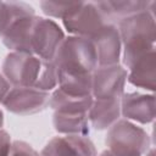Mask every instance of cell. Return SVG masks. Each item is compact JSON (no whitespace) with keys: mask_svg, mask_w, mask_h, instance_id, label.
Wrapping results in <instances>:
<instances>
[{"mask_svg":"<svg viewBox=\"0 0 156 156\" xmlns=\"http://www.w3.org/2000/svg\"><path fill=\"white\" fill-rule=\"evenodd\" d=\"M51 62L57 72L66 73H93L98 67L91 41L76 35H68L63 39Z\"/></svg>","mask_w":156,"mask_h":156,"instance_id":"3957f363","label":"cell"},{"mask_svg":"<svg viewBox=\"0 0 156 156\" xmlns=\"http://www.w3.org/2000/svg\"><path fill=\"white\" fill-rule=\"evenodd\" d=\"M6 156H40V154L30 144L23 140H13Z\"/></svg>","mask_w":156,"mask_h":156,"instance_id":"44dd1931","label":"cell"},{"mask_svg":"<svg viewBox=\"0 0 156 156\" xmlns=\"http://www.w3.org/2000/svg\"><path fill=\"white\" fill-rule=\"evenodd\" d=\"M52 126L60 135H89L90 133L88 113L54 112Z\"/></svg>","mask_w":156,"mask_h":156,"instance_id":"2e32d148","label":"cell"},{"mask_svg":"<svg viewBox=\"0 0 156 156\" xmlns=\"http://www.w3.org/2000/svg\"><path fill=\"white\" fill-rule=\"evenodd\" d=\"M57 88L63 93L73 96L91 95L93 77L91 73H66L57 72ZM93 96V95H91Z\"/></svg>","mask_w":156,"mask_h":156,"instance_id":"e0dca14e","label":"cell"},{"mask_svg":"<svg viewBox=\"0 0 156 156\" xmlns=\"http://www.w3.org/2000/svg\"><path fill=\"white\" fill-rule=\"evenodd\" d=\"M49 91L34 87H12L1 105L13 115L29 116L49 107Z\"/></svg>","mask_w":156,"mask_h":156,"instance_id":"52a82bcc","label":"cell"},{"mask_svg":"<svg viewBox=\"0 0 156 156\" xmlns=\"http://www.w3.org/2000/svg\"><path fill=\"white\" fill-rule=\"evenodd\" d=\"M94 98L88 96H73L63 93L58 88L50 93L49 107L54 112L63 113H88Z\"/></svg>","mask_w":156,"mask_h":156,"instance_id":"5bb4252c","label":"cell"},{"mask_svg":"<svg viewBox=\"0 0 156 156\" xmlns=\"http://www.w3.org/2000/svg\"><path fill=\"white\" fill-rule=\"evenodd\" d=\"M80 2V1H79ZM79 2H56V1H41L39 4L43 13L48 18H57L63 20L72 11H74Z\"/></svg>","mask_w":156,"mask_h":156,"instance_id":"ffe728a7","label":"cell"},{"mask_svg":"<svg viewBox=\"0 0 156 156\" xmlns=\"http://www.w3.org/2000/svg\"><path fill=\"white\" fill-rule=\"evenodd\" d=\"M35 15L34 9L22 1H0V37L17 20Z\"/></svg>","mask_w":156,"mask_h":156,"instance_id":"ac0fdd59","label":"cell"},{"mask_svg":"<svg viewBox=\"0 0 156 156\" xmlns=\"http://www.w3.org/2000/svg\"><path fill=\"white\" fill-rule=\"evenodd\" d=\"M12 85L10 84V82L6 79V77L0 72V105L2 104V101L5 100L6 95L9 94V91L11 90Z\"/></svg>","mask_w":156,"mask_h":156,"instance_id":"603a6c76","label":"cell"},{"mask_svg":"<svg viewBox=\"0 0 156 156\" xmlns=\"http://www.w3.org/2000/svg\"><path fill=\"white\" fill-rule=\"evenodd\" d=\"M57 80H58V74L55 65L51 61L43 60V65H41L38 79L34 84V88L50 93L57 88Z\"/></svg>","mask_w":156,"mask_h":156,"instance_id":"d6986e66","label":"cell"},{"mask_svg":"<svg viewBox=\"0 0 156 156\" xmlns=\"http://www.w3.org/2000/svg\"><path fill=\"white\" fill-rule=\"evenodd\" d=\"M90 128L95 130H107L121 116V98L94 99L88 112Z\"/></svg>","mask_w":156,"mask_h":156,"instance_id":"7c38bea8","label":"cell"},{"mask_svg":"<svg viewBox=\"0 0 156 156\" xmlns=\"http://www.w3.org/2000/svg\"><path fill=\"white\" fill-rule=\"evenodd\" d=\"M121 116L139 124H149L155 119V95L154 93L130 91L121 96Z\"/></svg>","mask_w":156,"mask_h":156,"instance_id":"8fae6325","label":"cell"},{"mask_svg":"<svg viewBox=\"0 0 156 156\" xmlns=\"http://www.w3.org/2000/svg\"><path fill=\"white\" fill-rule=\"evenodd\" d=\"M43 60L26 52L10 51L1 65V73L12 87H34Z\"/></svg>","mask_w":156,"mask_h":156,"instance_id":"8992f818","label":"cell"},{"mask_svg":"<svg viewBox=\"0 0 156 156\" xmlns=\"http://www.w3.org/2000/svg\"><path fill=\"white\" fill-rule=\"evenodd\" d=\"M99 156H135V155H127V154H119V152H115L112 150H105L102 151Z\"/></svg>","mask_w":156,"mask_h":156,"instance_id":"cb8c5ba5","label":"cell"},{"mask_svg":"<svg viewBox=\"0 0 156 156\" xmlns=\"http://www.w3.org/2000/svg\"><path fill=\"white\" fill-rule=\"evenodd\" d=\"M91 41L98 66L119 65L122 57V41L116 24H107L89 38Z\"/></svg>","mask_w":156,"mask_h":156,"instance_id":"9c48e42d","label":"cell"},{"mask_svg":"<svg viewBox=\"0 0 156 156\" xmlns=\"http://www.w3.org/2000/svg\"><path fill=\"white\" fill-rule=\"evenodd\" d=\"M91 95L94 99L121 98L127 83V69L119 63L113 66H98L93 73Z\"/></svg>","mask_w":156,"mask_h":156,"instance_id":"ba28073f","label":"cell"},{"mask_svg":"<svg viewBox=\"0 0 156 156\" xmlns=\"http://www.w3.org/2000/svg\"><path fill=\"white\" fill-rule=\"evenodd\" d=\"M11 143V135L5 129L0 128V156H6Z\"/></svg>","mask_w":156,"mask_h":156,"instance_id":"7402d4cb","label":"cell"},{"mask_svg":"<svg viewBox=\"0 0 156 156\" xmlns=\"http://www.w3.org/2000/svg\"><path fill=\"white\" fill-rule=\"evenodd\" d=\"M150 7L146 11L123 18L117 23L122 41V66L127 69L139 57L155 49L156 23L155 11Z\"/></svg>","mask_w":156,"mask_h":156,"instance_id":"7a4b0ae2","label":"cell"},{"mask_svg":"<svg viewBox=\"0 0 156 156\" xmlns=\"http://www.w3.org/2000/svg\"><path fill=\"white\" fill-rule=\"evenodd\" d=\"M145 156H155V149H154V146L145 154Z\"/></svg>","mask_w":156,"mask_h":156,"instance_id":"484cf974","label":"cell"},{"mask_svg":"<svg viewBox=\"0 0 156 156\" xmlns=\"http://www.w3.org/2000/svg\"><path fill=\"white\" fill-rule=\"evenodd\" d=\"M113 24L100 1H80L78 7L62 20V26L69 35L89 39L101 28Z\"/></svg>","mask_w":156,"mask_h":156,"instance_id":"5b68a950","label":"cell"},{"mask_svg":"<svg viewBox=\"0 0 156 156\" xmlns=\"http://www.w3.org/2000/svg\"><path fill=\"white\" fill-rule=\"evenodd\" d=\"M65 38L56 21L37 15L17 20L0 37L10 51L30 54L44 61L54 60Z\"/></svg>","mask_w":156,"mask_h":156,"instance_id":"6da1fadb","label":"cell"},{"mask_svg":"<svg viewBox=\"0 0 156 156\" xmlns=\"http://www.w3.org/2000/svg\"><path fill=\"white\" fill-rule=\"evenodd\" d=\"M40 156H98L95 144L88 135H57L48 141Z\"/></svg>","mask_w":156,"mask_h":156,"instance_id":"30bf717a","label":"cell"},{"mask_svg":"<svg viewBox=\"0 0 156 156\" xmlns=\"http://www.w3.org/2000/svg\"><path fill=\"white\" fill-rule=\"evenodd\" d=\"M100 2L110 21L116 26L123 18L146 11L155 5V1L145 0H107Z\"/></svg>","mask_w":156,"mask_h":156,"instance_id":"9a60e30c","label":"cell"},{"mask_svg":"<svg viewBox=\"0 0 156 156\" xmlns=\"http://www.w3.org/2000/svg\"><path fill=\"white\" fill-rule=\"evenodd\" d=\"M4 122H5V119H4V112H2V110L0 108V128L4 127Z\"/></svg>","mask_w":156,"mask_h":156,"instance_id":"d4e9b609","label":"cell"},{"mask_svg":"<svg viewBox=\"0 0 156 156\" xmlns=\"http://www.w3.org/2000/svg\"><path fill=\"white\" fill-rule=\"evenodd\" d=\"M127 80L143 90L154 93L156 80V57L155 49L150 50L127 68Z\"/></svg>","mask_w":156,"mask_h":156,"instance_id":"4fadbf2b","label":"cell"},{"mask_svg":"<svg viewBox=\"0 0 156 156\" xmlns=\"http://www.w3.org/2000/svg\"><path fill=\"white\" fill-rule=\"evenodd\" d=\"M105 144L108 150L135 156H143L152 147L147 132L136 123L124 118L118 119L107 129Z\"/></svg>","mask_w":156,"mask_h":156,"instance_id":"277c9868","label":"cell"}]
</instances>
